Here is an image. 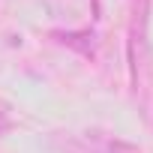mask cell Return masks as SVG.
Segmentation results:
<instances>
[{
    "label": "cell",
    "mask_w": 153,
    "mask_h": 153,
    "mask_svg": "<svg viewBox=\"0 0 153 153\" xmlns=\"http://www.w3.org/2000/svg\"><path fill=\"white\" fill-rule=\"evenodd\" d=\"M84 138H87V144H90L96 153H144L138 144H132V141H123V138H117V135H108V132H99V129H93V132H84Z\"/></svg>",
    "instance_id": "cell-1"
},
{
    "label": "cell",
    "mask_w": 153,
    "mask_h": 153,
    "mask_svg": "<svg viewBox=\"0 0 153 153\" xmlns=\"http://www.w3.org/2000/svg\"><path fill=\"white\" fill-rule=\"evenodd\" d=\"M54 39L72 51H78L84 57H93L96 54V33L93 30H57Z\"/></svg>",
    "instance_id": "cell-2"
},
{
    "label": "cell",
    "mask_w": 153,
    "mask_h": 153,
    "mask_svg": "<svg viewBox=\"0 0 153 153\" xmlns=\"http://www.w3.org/2000/svg\"><path fill=\"white\" fill-rule=\"evenodd\" d=\"M9 129H12V120H9V114H6V111H0V138H3Z\"/></svg>",
    "instance_id": "cell-3"
}]
</instances>
